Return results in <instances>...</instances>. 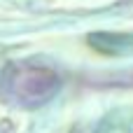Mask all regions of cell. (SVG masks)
<instances>
[{"instance_id":"obj_1","label":"cell","mask_w":133,"mask_h":133,"mask_svg":"<svg viewBox=\"0 0 133 133\" xmlns=\"http://www.w3.org/2000/svg\"><path fill=\"white\" fill-rule=\"evenodd\" d=\"M9 89L19 98L40 101V98H47L56 89V75L47 68H28V70L16 68L9 82Z\"/></svg>"}]
</instances>
